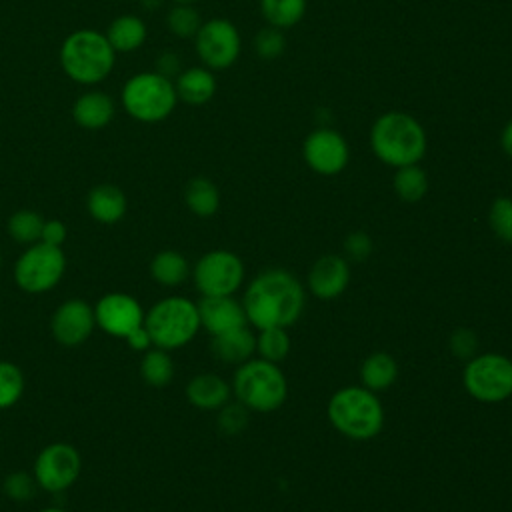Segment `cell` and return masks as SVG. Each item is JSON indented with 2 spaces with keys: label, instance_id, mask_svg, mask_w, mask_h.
<instances>
[{
  "label": "cell",
  "instance_id": "cell-22",
  "mask_svg": "<svg viewBox=\"0 0 512 512\" xmlns=\"http://www.w3.org/2000/svg\"><path fill=\"white\" fill-rule=\"evenodd\" d=\"M174 88H176L178 100L192 106H202L210 102L212 96L216 94V78L210 68L192 66L178 74Z\"/></svg>",
  "mask_w": 512,
  "mask_h": 512
},
{
  "label": "cell",
  "instance_id": "cell-12",
  "mask_svg": "<svg viewBox=\"0 0 512 512\" xmlns=\"http://www.w3.org/2000/svg\"><path fill=\"white\" fill-rule=\"evenodd\" d=\"M194 40L200 60L210 70H226L240 56V32L226 18H212L204 22Z\"/></svg>",
  "mask_w": 512,
  "mask_h": 512
},
{
  "label": "cell",
  "instance_id": "cell-18",
  "mask_svg": "<svg viewBox=\"0 0 512 512\" xmlns=\"http://www.w3.org/2000/svg\"><path fill=\"white\" fill-rule=\"evenodd\" d=\"M184 394L194 408L202 412H216L230 402L232 386L216 372H200L188 380Z\"/></svg>",
  "mask_w": 512,
  "mask_h": 512
},
{
  "label": "cell",
  "instance_id": "cell-20",
  "mask_svg": "<svg viewBox=\"0 0 512 512\" xmlns=\"http://www.w3.org/2000/svg\"><path fill=\"white\" fill-rule=\"evenodd\" d=\"M212 354L230 366H240L252 356H256V334L244 326L220 336H212Z\"/></svg>",
  "mask_w": 512,
  "mask_h": 512
},
{
  "label": "cell",
  "instance_id": "cell-46",
  "mask_svg": "<svg viewBox=\"0 0 512 512\" xmlns=\"http://www.w3.org/2000/svg\"><path fill=\"white\" fill-rule=\"evenodd\" d=\"M0 266H2V254H0Z\"/></svg>",
  "mask_w": 512,
  "mask_h": 512
},
{
  "label": "cell",
  "instance_id": "cell-7",
  "mask_svg": "<svg viewBox=\"0 0 512 512\" xmlns=\"http://www.w3.org/2000/svg\"><path fill=\"white\" fill-rule=\"evenodd\" d=\"M174 82L158 72H140L122 88L124 110L140 122H160L176 108Z\"/></svg>",
  "mask_w": 512,
  "mask_h": 512
},
{
  "label": "cell",
  "instance_id": "cell-14",
  "mask_svg": "<svg viewBox=\"0 0 512 512\" xmlns=\"http://www.w3.org/2000/svg\"><path fill=\"white\" fill-rule=\"evenodd\" d=\"M144 314L140 302L126 292H106L94 306L96 328L122 340L144 324Z\"/></svg>",
  "mask_w": 512,
  "mask_h": 512
},
{
  "label": "cell",
  "instance_id": "cell-41",
  "mask_svg": "<svg viewBox=\"0 0 512 512\" xmlns=\"http://www.w3.org/2000/svg\"><path fill=\"white\" fill-rule=\"evenodd\" d=\"M126 344H128V348H132V350H136V352H146V350H150L154 344H152V338H150V334H148V330H146V326L142 324L140 328H136L128 338H126Z\"/></svg>",
  "mask_w": 512,
  "mask_h": 512
},
{
  "label": "cell",
  "instance_id": "cell-15",
  "mask_svg": "<svg viewBox=\"0 0 512 512\" xmlns=\"http://www.w3.org/2000/svg\"><path fill=\"white\" fill-rule=\"evenodd\" d=\"M94 306L82 298H68L56 306L50 318L52 338L64 348L82 346L94 332Z\"/></svg>",
  "mask_w": 512,
  "mask_h": 512
},
{
  "label": "cell",
  "instance_id": "cell-10",
  "mask_svg": "<svg viewBox=\"0 0 512 512\" xmlns=\"http://www.w3.org/2000/svg\"><path fill=\"white\" fill-rule=\"evenodd\" d=\"M190 276L202 296H234L244 284L246 268L236 252L216 248L194 262Z\"/></svg>",
  "mask_w": 512,
  "mask_h": 512
},
{
  "label": "cell",
  "instance_id": "cell-42",
  "mask_svg": "<svg viewBox=\"0 0 512 512\" xmlns=\"http://www.w3.org/2000/svg\"><path fill=\"white\" fill-rule=\"evenodd\" d=\"M156 68H158V70H156L158 74H162V76H166V78H172V76L178 72V68H180V60H178L176 54L166 52V54H162V56L158 58Z\"/></svg>",
  "mask_w": 512,
  "mask_h": 512
},
{
  "label": "cell",
  "instance_id": "cell-34",
  "mask_svg": "<svg viewBox=\"0 0 512 512\" xmlns=\"http://www.w3.org/2000/svg\"><path fill=\"white\" fill-rule=\"evenodd\" d=\"M488 226L494 236L512 244V196H498L488 208Z\"/></svg>",
  "mask_w": 512,
  "mask_h": 512
},
{
  "label": "cell",
  "instance_id": "cell-2",
  "mask_svg": "<svg viewBox=\"0 0 512 512\" xmlns=\"http://www.w3.org/2000/svg\"><path fill=\"white\" fill-rule=\"evenodd\" d=\"M370 148L386 166L400 168L420 164L426 154L428 138L424 126L408 112L392 110L376 118L370 128Z\"/></svg>",
  "mask_w": 512,
  "mask_h": 512
},
{
  "label": "cell",
  "instance_id": "cell-16",
  "mask_svg": "<svg viewBox=\"0 0 512 512\" xmlns=\"http://www.w3.org/2000/svg\"><path fill=\"white\" fill-rule=\"evenodd\" d=\"M350 284L348 260L340 254H324L314 260L306 274V292L316 300H336Z\"/></svg>",
  "mask_w": 512,
  "mask_h": 512
},
{
  "label": "cell",
  "instance_id": "cell-21",
  "mask_svg": "<svg viewBox=\"0 0 512 512\" xmlns=\"http://www.w3.org/2000/svg\"><path fill=\"white\" fill-rule=\"evenodd\" d=\"M72 118L80 128L100 130L114 118V102L104 92H86L72 106Z\"/></svg>",
  "mask_w": 512,
  "mask_h": 512
},
{
  "label": "cell",
  "instance_id": "cell-11",
  "mask_svg": "<svg viewBox=\"0 0 512 512\" xmlns=\"http://www.w3.org/2000/svg\"><path fill=\"white\" fill-rule=\"evenodd\" d=\"M82 472V456L68 442H50L34 460V478L38 488L60 494L68 490Z\"/></svg>",
  "mask_w": 512,
  "mask_h": 512
},
{
  "label": "cell",
  "instance_id": "cell-31",
  "mask_svg": "<svg viewBox=\"0 0 512 512\" xmlns=\"http://www.w3.org/2000/svg\"><path fill=\"white\" fill-rule=\"evenodd\" d=\"M288 328H262L256 334V356L280 364L290 354Z\"/></svg>",
  "mask_w": 512,
  "mask_h": 512
},
{
  "label": "cell",
  "instance_id": "cell-3",
  "mask_svg": "<svg viewBox=\"0 0 512 512\" xmlns=\"http://www.w3.org/2000/svg\"><path fill=\"white\" fill-rule=\"evenodd\" d=\"M328 422L336 432L350 440L366 442L376 438L384 428V406L376 392L362 384L338 388L326 404Z\"/></svg>",
  "mask_w": 512,
  "mask_h": 512
},
{
  "label": "cell",
  "instance_id": "cell-13",
  "mask_svg": "<svg viewBox=\"0 0 512 512\" xmlns=\"http://www.w3.org/2000/svg\"><path fill=\"white\" fill-rule=\"evenodd\" d=\"M302 156L312 172L320 176H336L348 166L350 148L340 132L322 126L306 136L302 144Z\"/></svg>",
  "mask_w": 512,
  "mask_h": 512
},
{
  "label": "cell",
  "instance_id": "cell-44",
  "mask_svg": "<svg viewBox=\"0 0 512 512\" xmlns=\"http://www.w3.org/2000/svg\"><path fill=\"white\" fill-rule=\"evenodd\" d=\"M40 512H66L64 508H58V506H48V508H42Z\"/></svg>",
  "mask_w": 512,
  "mask_h": 512
},
{
  "label": "cell",
  "instance_id": "cell-6",
  "mask_svg": "<svg viewBox=\"0 0 512 512\" xmlns=\"http://www.w3.org/2000/svg\"><path fill=\"white\" fill-rule=\"evenodd\" d=\"M116 52L106 34L84 28L72 32L60 48V64L78 84H96L114 68Z\"/></svg>",
  "mask_w": 512,
  "mask_h": 512
},
{
  "label": "cell",
  "instance_id": "cell-25",
  "mask_svg": "<svg viewBox=\"0 0 512 512\" xmlns=\"http://www.w3.org/2000/svg\"><path fill=\"white\" fill-rule=\"evenodd\" d=\"M146 24L134 14L118 16L106 30V38L114 52H132L146 40Z\"/></svg>",
  "mask_w": 512,
  "mask_h": 512
},
{
  "label": "cell",
  "instance_id": "cell-4",
  "mask_svg": "<svg viewBox=\"0 0 512 512\" xmlns=\"http://www.w3.org/2000/svg\"><path fill=\"white\" fill-rule=\"evenodd\" d=\"M230 386L236 402L258 414L276 412L288 398V380L280 364L258 356L236 366Z\"/></svg>",
  "mask_w": 512,
  "mask_h": 512
},
{
  "label": "cell",
  "instance_id": "cell-35",
  "mask_svg": "<svg viewBox=\"0 0 512 512\" xmlns=\"http://www.w3.org/2000/svg\"><path fill=\"white\" fill-rule=\"evenodd\" d=\"M36 490H38L36 478L28 470H14V472L6 474L4 482H2L4 496L16 504H26L28 500H32Z\"/></svg>",
  "mask_w": 512,
  "mask_h": 512
},
{
  "label": "cell",
  "instance_id": "cell-19",
  "mask_svg": "<svg viewBox=\"0 0 512 512\" xmlns=\"http://www.w3.org/2000/svg\"><path fill=\"white\" fill-rule=\"evenodd\" d=\"M86 208L92 220L100 224H116L128 210L126 194L114 184H98L88 192Z\"/></svg>",
  "mask_w": 512,
  "mask_h": 512
},
{
  "label": "cell",
  "instance_id": "cell-40",
  "mask_svg": "<svg viewBox=\"0 0 512 512\" xmlns=\"http://www.w3.org/2000/svg\"><path fill=\"white\" fill-rule=\"evenodd\" d=\"M66 236H68V230H66V224L58 218H50V220H44V226H42V234H40V242H46L50 246H60L66 242Z\"/></svg>",
  "mask_w": 512,
  "mask_h": 512
},
{
  "label": "cell",
  "instance_id": "cell-17",
  "mask_svg": "<svg viewBox=\"0 0 512 512\" xmlns=\"http://www.w3.org/2000/svg\"><path fill=\"white\" fill-rule=\"evenodd\" d=\"M198 304L200 328L210 336H220L248 326L242 300L234 296H202Z\"/></svg>",
  "mask_w": 512,
  "mask_h": 512
},
{
  "label": "cell",
  "instance_id": "cell-8",
  "mask_svg": "<svg viewBox=\"0 0 512 512\" xmlns=\"http://www.w3.org/2000/svg\"><path fill=\"white\" fill-rule=\"evenodd\" d=\"M462 386L482 404H498L512 396V358L500 352H482L466 360Z\"/></svg>",
  "mask_w": 512,
  "mask_h": 512
},
{
  "label": "cell",
  "instance_id": "cell-5",
  "mask_svg": "<svg viewBox=\"0 0 512 512\" xmlns=\"http://www.w3.org/2000/svg\"><path fill=\"white\" fill-rule=\"evenodd\" d=\"M144 326L156 348H184L200 332L198 304L186 296H166L146 310Z\"/></svg>",
  "mask_w": 512,
  "mask_h": 512
},
{
  "label": "cell",
  "instance_id": "cell-23",
  "mask_svg": "<svg viewBox=\"0 0 512 512\" xmlns=\"http://www.w3.org/2000/svg\"><path fill=\"white\" fill-rule=\"evenodd\" d=\"M360 384L372 392L388 390L398 378L396 358L384 350L368 354L360 364Z\"/></svg>",
  "mask_w": 512,
  "mask_h": 512
},
{
  "label": "cell",
  "instance_id": "cell-45",
  "mask_svg": "<svg viewBox=\"0 0 512 512\" xmlns=\"http://www.w3.org/2000/svg\"><path fill=\"white\" fill-rule=\"evenodd\" d=\"M174 4H194V2H198V0H172Z\"/></svg>",
  "mask_w": 512,
  "mask_h": 512
},
{
  "label": "cell",
  "instance_id": "cell-9",
  "mask_svg": "<svg viewBox=\"0 0 512 512\" xmlns=\"http://www.w3.org/2000/svg\"><path fill=\"white\" fill-rule=\"evenodd\" d=\"M66 272V256L60 246L30 244L14 264V282L22 292L44 294L56 288Z\"/></svg>",
  "mask_w": 512,
  "mask_h": 512
},
{
  "label": "cell",
  "instance_id": "cell-27",
  "mask_svg": "<svg viewBox=\"0 0 512 512\" xmlns=\"http://www.w3.org/2000/svg\"><path fill=\"white\" fill-rule=\"evenodd\" d=\"M140 376L148 386L154 388H164L166 384H170L174 378V362L170 352L156 346L142 352Z\"/></svg>",
  "mask_w": 512,
  "mask_h": 512
},
{
  "label": "cell",
  "instance_id": "cell-1",
  "mask_svg": "<svg viewBox=\"0 0 512 512\" xmlns=\"http://www.w3.org/2000/svg\"><path fill=\"white\" fill-rule=\"evenodd\" d=\"M242 306L248 324L256 330L290 328L306 308V288L292 272L268 268L248 282Z\"/></svg>",
  "mask_w": 512,
  "mask_h": 512
},
{
  "label": "cell",
  "instance_id": "cell-30",
  "mask_svg": "<svg viewBox=\"0 0 512 512\" xmlns=\"http://www.w3.org/2000/svg\"><path fill=\"white\" fill-rule=\"evenodd\" d=\"M42 226H44V218L38 212L22 208V210H16L14 214H10L6 230L14 242L30 246L34 242H40Z\"/></svg>",
  "mask_w": 512,
  "mask_h": 512
},
{
  "label": "cell",
  "instance_id": "cell-36",
  "mask_svg": "<svg viewBox=\"0 0 512 512\" xmlns=\"http://www.w3.org/2000/svg\"><path fill=\"white\" fill-rule=\"evenodd\" d=\"M250 420V410L244 408L240 402H226L220 410H216V424L218 430L226 436H234L240 434L242 430H246Z\"/></svg>",
  "mask_w": 512,
  "mask_h": 512
},
{
  "label": "cell",
  "instance_id": "cell-37",
  "mask_svg": "<svg viewBox=\"0 0 512 512\" xmlns=\"http://www.w3.org/2000/svg\"><path fill=\"white\" fill-rule=\"evenodd\" d=\"M284 48H286V38L280 28L268 26V28L258 30V34L254 38V50L262 60H274V58L282 56Z\"/></svg>",
  "mask_w": 512,
  "mask_h": 512
},
{
  "label": "cell",
  "instance_id": "cell-32",
  "mask_svg": "<svg viewBox=\"0 0 512 512\" xmlns=\"http://www.w3.org/2000/svg\"><path fill=\"white\" fill-rule=\"evenodd\" d=\"M26 388L20 366L10 360H0V410H8L20 402Z\"/></svg>",
  "mask_w": 512,
  "mask_h": 512
},
{
  "label": "cell",
  "instance_id": "cell-28",
  "mask_svg": "<svg viewBox=\"0 0 512 512\" xmlns=\"http://www.w3.org/2000/svg\"><path fill=\"white\" fill-rule=\"evenodd\" d=\"M392 186L396 196L402 202L414 204L420 202L428 192V176L420 164H408L396 168V174L392 178Z\"/></svg>",
  "mask_w": 512,
  "mask_h": 512
},
{
  "label": "cell",
  "instance_id": "cell-26",
  "mask_svg": "<svg viewBox=\"0 0 512 512\" xmlns=\"http://www.w3.org/2000/svg\"><path fill=\"white\" fill-rule=\"evenodd\" d=\"M184 202L194 216L210 218L220 208V192L210 178L196 176L184 188Z\"/></svg>",
  "mask_w": 512,
  "mask_h": 512
},
{
  "label": "cell",
  "instance_id": "cell-33",
  "mask_svg": "<svg viewBox=\"0 0 512 512\" xmlns=\"http://www.w3.org/2000/svg\"><path fill=\"white\" fill-rule=\"evenodd\" d=\"M168 30L178 38H194L202 26L200 12L192 4H176L166 18Z\"/></svg>",
  "mask_w": 512,
  "mask_h": 512
},
{
  "label": "cell",
  "instance_id": "cell-39",
  "mask_svg": "<svg viewBox=\"0 0 512 512\" xmlns=\"http://www.w3.org/2000/svg\"><path fill=\"white\" fill-rule=\"evenodd\" d=\"M374 250V242L368 232L364 230H354L344 238V258L354 260V262H364Z\"/></svg>",
  "mask_w": 512,
  "mask_h": 512
},
{
  "label": "cell",
  "instance_id": "cell-24",
  "mask_svg": "<svg viewBox=\"0 0 512 512\" xmlns=\"http://www.w3.org/2000/svg\"><path fill=\"white\" fill-rule=\"evenodd\" d=\"M190 274H192L190 262L178 250H172V248L160 250L150 260V276L156 284L164 288L182 286Z\"/></svg>",
  "mask_w": 512,
  "mask_h": 512
},
{
  "label": "cell",
  "instance_id": "cell-38",
  "mask_svg": "<svg viewBox=\"0 0 512 512\" xmlns=\"http://www.w3.org/2000/svg\"><path fill=\"white\" fill-rule=\"evenodd\" d=\"M448 348L454 358L466 362L478 354V336L470 328L460 326V328L452 330V334L448 338Z\"/></svg>",
  "mask_w": 512,
  "mask_h": 512
},
{
  "label": "cell",
  "instance_id": "cell-43",
  "mask_svg": "<svg viewBox=\"0 0 512 512\" xmlns=\"http://www.w3.org/2000/svg\"><path fill=\"white\" fill-rule=\"evenodd\" d=\"M500 146L508 158H512V120L502 128L500 134Z\"/></svg>",
  "mask_w": 512,
  "mask_h": 512
},
{
  "label": "cell",
  "instance_id": "cell-29",
  "mask_svg": "<svg viewBox=\"0 0 512 512\" xmlns=\"http://www.w3.org/2000/svg\"><path fill=\"white\" fill-rule=\"evenodd\" d=\"M306 0H260V12L274 28H292L306 14Z\"/></svg>",
  "mask_w": 512,
  "mask_h": 512
}]
</instances>
